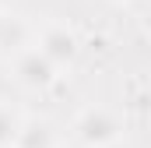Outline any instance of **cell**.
I'll return each instance as SVG.
<instances>
[{
  "mask_svg": "<svg viewBox=\"0 0 151 148\" xmlns=\"http://www.w3.org/2000/svg\"><path fill=\"white\" fill-rule=\"evenodd\" d=\"M106 148H134V145H130V141L123 138V141H116V145H106Z\"/></svg>",
  "mask_w": 151,
  "mask_h": 148,
  "instance_id": "6",
  "label": "cell"
},
{
  "mask_svg": "<svg viewBox=\"0 0 151 148\" xmlns=\"http://www.w3.org/2000/svg\"><path fill=\"white\" fill-rule=\"evenodd\" d=\"M4 28H7V18H4V11H0V39H4Z\"/></svg>",
  "mask_w": 151,
  "mask_h": 148,
  "instance_id": "7",
  "label": "cell"
},
{
  "mask_svg": "<svg viewBox=\"0 0 151 148\" xmlns=\"http://www.w3.org/2000/svg\"><path fill=\"white\" fill-rule=\"evenodd\" d=\"M21 110H14L11 102L0 99V148H14V138L21 131Z\"/></svg>",
  "mask_w": 151,
  "mask_h": 148,
  "instance_id": "5",
  "label": "cell"
},
{
  "mask_svg": "<svg viewBox=\"0 0 151 148\" xmlns=\"http://www.w3.org/2000/svg\"><path fill=\"white\" fill-rule=\"evenodd\" d=\"M123 138H127V123L109 106H84L70 123V141L77 148H106Z\"/></svg>",
  "mask_w": 151,
  "mask_h": 148,
  "instance_id": "1",
  "label": "cell"
},
{
  "mask_svg": "<svg viewBox=\"0 0 151 148\" xmlns=\"http://www.w3.org/2000/svg\"><path fill=\"white\" fill-rule=\"evenodd\" d=\"M14 148H60V131L46 116H25L14 138Z\"/></svg>",
  "mask_w": 151,
  "mask_h": 148,
  "instance_id": "4",
  "label": "cell"
},
{
  "mask_svg": "<svg viewBox=\"0 0 151 148\" xmlns=\"http://www.w3.org/2000/svg\"><path fill=\"white\" fill-rule=\"evenodd\" d=\"M35 49L56 67V71H67V67H74L77 53H81V39H77V32L70 25H63V21H46V25L39 28Z\"/></svg>",
  "mask_w": 151,
  "mask_h": 148,
  "instance_id": "2",
  "label": "cell"
},
{
  "mask_svg": "<svg viewBox=\"0 0 151 148\" xmlns=\"http://www.w3.org/2000/svg\"><path fill=\"white\" fill-rule=\"evenodd\" d=\"M11 78L25 88V92H49L56 81H60V71L39 53L35 46H21L11 60Z\"/></svg>",
  "mask_w": 151,
  "mask_h": 148,
  "instance_id": "3",
  "label": "cell"
}]
</instances>
